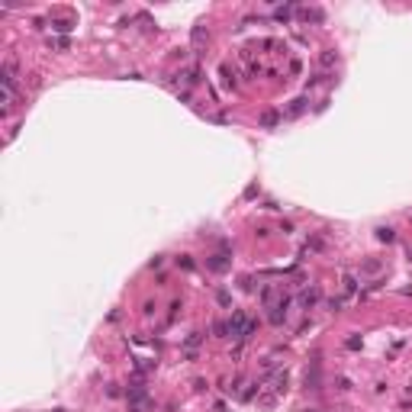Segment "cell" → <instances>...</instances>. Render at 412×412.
<instances>
[{
	"instance_id": "6da1fadb",
	"label": "cell",
	"mask_w": 412,
	"mask_h": 412,
	"mask_svg": "<svg viewBox=\"0 0 412 412\" xmlns=\"http://www.w3.org/2000/svg\"><path fill=\"white\" fill-rule=\"evenodd\" d=\"M251 332H254V322H251L245 313H232V319H229V335L232 338H248Z\"/></svg>"
},
{
	"instance_id": "7a4b0ae2",
	"label": "cell",
	"mask_w": 412,
	"mask_h": 412,
	"mask_svg": "<svg viewBox=\"0 0 412 412\" xmlns=\"http://www.w3.org/2000/svg\"><path fill=\"white\" fill-rule=\"evenodd\" d=\"M287 306H290V300H287V296H280L277 303H270V313H268V319H270L274 325H280L284 319H287Z\"/></svg>"
},
{
	"instance_id": "3957f363",
	"label": "cell",
	"mask_w": 412,
	"mask_h": 412,
	"mask_svg": "<svg viewBox=\"0 0 412 412\" xmlns=\"http://www.w3.org/2000/svg\"><path fill=\"white\" fill-rule=\"evenodd\" d=\"M206 268L216 270V274H222V270H229V254L225 251H219V254H213V258L206 261Z\"/></svg>"
},
{
	"instance_id": "277c9868",
	"label": "cell",
	"mask_w": 412,
	"mask_h": 412,
	"mask_svg": "<svg viewBox=\"0 0 412 412\" xmlns=\"http://www.w3.org/2000/svg\"><path fill=\"white\" fill-rule=\"evenodd\" d=\"M277 123H280V113H277V110H264V113H261V126H264V129H274Z\"/></svg>"
},
{
	"instance_id": "5b68a950",
	"label": "cell",
	"mask_w": 412,
	"mask_h": 412,
	"mask_svg": "<svg viewBox=\"0 0 412 412\" xmlns=\"http://www.w3.org/2000/svg\"><path fill=\"white\" fill-rule=\"evenodd\" d=\"M300 16H303L306 23H322V19H325V13H322V10H316V7H313V10L306 7V10H300Z\"/></svg>"
},
{
	"instance_id": "8992f818",
	"label": "cell",
	"mask_w": 412,
	"mask_h": 412,
	"mask_svg": "<svg viewBox=\"0 0 412 412\" xmlns=\"http://www.w3.org/2000/svg\"><path fill=\"white\" fill-rule=\"evenodd\" d=\"M303 110H306V97L293 100V103H290V110H287V119H296L300 113H303Z\"/></svg>"
},
{
	"instance_id": "52a82bcc",
	"label": "cell",
	"mask_w": 412,
	"mask_h": 412,
	"mask_svg": "<svg viewBox=\"0 0 412 412\" xmlns=\"http://www.w3.org/2000/svg\"><path fill=\"white\" fill-rule=\"evenodd\" d=\"M300 303L309 309V306H316L319 303V290H303V296H300Z\"/></svg>"
},
{
	"instance_id": "ba28073f",
	"label": "cell",
	"mask_w": 412,
	"mask_h": 412,
	"mask_svg": "<svg viewBox=\"0 0 412 412\" xmlns=\"http://www.w3.org/2000/svg\"><path fill=\"white\" fill-rule=\"evenodd\" d=\"M335 62H338V55L332 52V48H325V52L319 55V64H322V68H332V64H335Z\"/></svg>"
},
{
	"instance_id": "9c48e42d",
	"label": "cell",
	"mask_w": 412,
	"mask_h": 412,
	"mask_svg": "<svg viewBox=\"0 0 412 412\" xmlns=\"http://www.w3.org/2000/svg\"><path fill=\"white\" fill-rule=\"evenodd\" d=\"M213 332L219 335V338H225V335H229V322H216V325H213Z\"/></svg>"
},
{
	"instance_id": "30bf717a",
	"label": "cell",
	"mask_w": 412,
	"mask_h": 412,
	"mask_svg": "<svg viewBox=\"0 0 412 412\" xmlns=\"http://www.w3.org/2000/svg\"><path fill=\"white\" fill-rule=\"evenodd\" d=\"M377 238L380 242H393V229H377Z\"/></svg>"
},
{
	"instance_id": "8fae6325",
	"label": "cell",
	"mask_w": 412,
	"mask_h": 412,
	"mask_svg": "<svg viewBox=\"0 0 412 412\" xmlns=\"http://www.w3.org/2000/svg\"><path fill=\"white\" fill-rule=\"evenodd\" d=\"M203 39H206V29H203V26H193V42L200 45V42H203Z\"/></svg>"
},
{
	"instance_id": "7c38bea8",
	"label": "cell",
	"mask_w": 412,
	"mask_h": 412,
	"mask_svg": "<svg viewBox=\"0 0 412 412\" xmlns=\"http://www.w3.org/2000/svg\"><path fill=\"white\" fill-rule=\"evenodd\" d=\"M354 287H358V284H354V277H345V293H354Z\"/></svg>"
},
{
	"instance_id": "4fadbf2b",
	"label": "cell",
	"mask_w": 412,
	"mask_h": 412,
	"mask_svg": "<svg viewBox=\"0 0 412 412\" xmlns=\"http://www.w3.org/2000/svg\"><path fill=\"white\" fill-rule=\"evenodd\" d=\"M177 264H180V268H184V270H190V268H193V261H190L187 254H184V258H177Z\"/></svg>"
}]
</instances>
